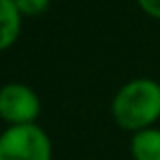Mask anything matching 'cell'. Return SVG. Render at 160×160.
Listing matches in <instances>:
<instances>
[{
	"instance_id": "obj_1",
	"label": "cell",
	"mask_w": 160,
	"mask_h": 160,
	"mask_svg": "<svg viewBox=\"0 0 160 160\" xmlns=\"http://www.w3.org/2000/svg\"><path fill=\"white\" fill-rule=\"evenodd\" d=\"M112 116L120 128L134 134L152 128L160 118V83L148 77L124 83L112 99Z\"/></svg>"
},
{
	"instance_id": "obj_2",
	"label": "cell",
	"mask_w": 160,
	"mask_h": 160,
	"mask_svg": "<svg viewBox=\"0 0 160 160\" xmlns=\"http://www.w3.org/2000/svg\"><path fill=\"white\" fill-rule=\"evenodd\" d=\"M53 142L37 124L8 126L0 134V160H51Z\"/></svg>"
},
{
	"instance_id": "obj_3",
	"label": "cell",
	"mask_w": 160,
	"mask_h": 160,
	"mask_svg": "<svg viewBox=\"0 0 160 160\" xmlns=\"http://www.w3.org/2000/svg\"><path fill=\"white\" fill-rule=\"evenodd\" d=\"M41 113V99L35 89L24 83H6L0 87V118L10 126L37 124Z\"/></svg>"
},
{
	"instance_id": "obj_4",
	"label": "cell",
	"mask_w": 160,
	"mask_h": 160,
	"mask_svg": "<svg viewBox=\"0 0 160 160\" xmlns=\"http://www.w3.org/2000/svg\"><path fill=\"white\" fill-rule=\"evenodd\" d=\"M22 28V14L12 0H0V53L18 41Z\"/></svg>"
},
{
	"instance_id": "obj_5",
	"label": "cell",
	"mask_w": 160,
	"mask_h": 160,
	"mask_svg": "<svg viewBox=\"0 0 160 160\" xmlns=\"http://www.w3.org/2000/svg\"><path fill=\"white\" fill-rule=\"evenodd\" d=\"M130 152L134 160H160V130H140L130 140Z\"/></svg>"
},
{
	"instance_id": "obj_6",
	"label": "cell",
	"mask_w": 160,
	"mask_h": 160,
	"mask_svg": "<svg viewBox=\"0 0 160 160\" xmlns=\"http://www.w3.org/2000/svg\"><path fill=\"white\" fill-rule=\"evenodd\" d=\"M22 16H39L51 6V0H12Z\"/></svg>"
},
{
	"instance_id": "obj_7",
	"label": "cell",
	"mask_w": 160,
	"mask_h": 160,
	"mask_svg": "<svg viewBox=\"0 0 160 160\" xmlns=\"http://www.w3.org/2000/svg\"><path fill=\"white\" fill-rule=\"evenodd\" d=\"M138 6H140L148 16L160 20V0H138Z\"/></svg>"
}]
</instances>
